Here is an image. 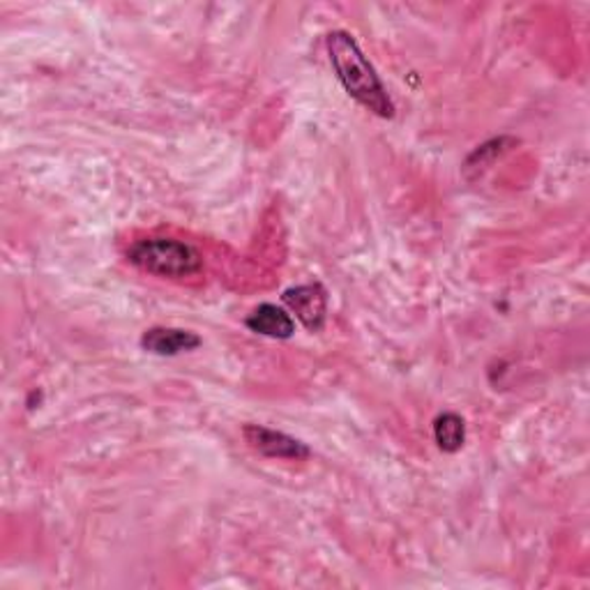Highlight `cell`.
I'll use <instances>...</instances> for the list:
<instances>
[{"label":"cell","mask_w":590,"mask_h":590,"mask_svg":"<svg viewBox=\"0 0 590 590\" xmlns=\"http://www.w3.org/2000/svg\"><path fill=\"white\" fill-rule=\"evenodd\" d=\"M289 310L307 330H321L327 316V293L321 285H302L285 293Z\"/></svg>","instance_id":"277c9868"},{"label":"cell","mask_w":590,"mask_h":590,"mask_svg":"<svg viewBox=\"0 0 590 590\" xmlns=\"http://www.w3.org/2000/svg\"><path fill=\"white\" fill-rule=\"evenodd\" d=\"M327 54L337 79L346 88L353 100H358L365 109L381 118L394 115V104L388 96L383 81L376 75V69L363 54L358 42L344 31L327 35Z\"/></svg>","instance_id":"6da1fadb"},{"label":"cell","mask_w":590,"mask_h":590,"mask_svg":"<svg viewBox=\"0 0 590 590\" xmlns=\"http://www.w3.org/2000/svg\"><path fill=\"white\" fill-rule=\"evenodd\" d=\"M245 323L252 333L272 339H289L296 333V321L291 319V314L270 302L258 304Z\"/></svg>","instance_id":"8992f818"},{"label":"cell","mask_w":590,"mask_h":590,"mask_svg":"<svg viewBox=\"0 0 590 590\" xmlns=\"http://www.w3.org/2000/svg\"><path fill=\"white\" fill-rule=\"evenodd\" d=\"M243 434L252 450L261 453L264 457L296 459V461L310 457V447L285 432H275L270 427H261V424H247Z\"/></svg>","instance_id":"3957f363"},{"label":"cell","mask_w":590,"mask_h":590,"mask_svg":"<svg viewBox=\"0 0 590 590\" xmlns=\"http://www.w3.org/2000/svg\"><path fill=\"white\" fill-rule=\"evenodd\" d=\"M141 346L155 353V356H180V353L194 350L201 346V337L192 330L180 327H151L141 337Z\"/></svg>","instance_id":"5b68a950"},{"label":"cell","mask_w":590,"mask_h":590,"mask_svg":"<svg viewBox=\"0 0 590 590\" xmlns=\"http://www.w3.org/2000/svg\"><path fill=\"white\" fill-rule=\"evenodd\" d=\"M130 264L164 279H187L201 272L203 258L197 247L176 238H146L127 252Z\"/></svg>","instance_id":"7a4b0ae2"},{"label":"cell","mask_w":590,"mask_h":590,"mask_svg":"<svg viewBox=\"0 0 590 590\" xmlns=\"http://www.w3.org/2000/svg\"><path fill=\"white\" fill-rule=\"evenodd\" d=\"M434 441L443 453H459L466 443V422L457 413H441L434 420Z\"/></svg>","instance_id":"52a82bcc"}]
</instances>
